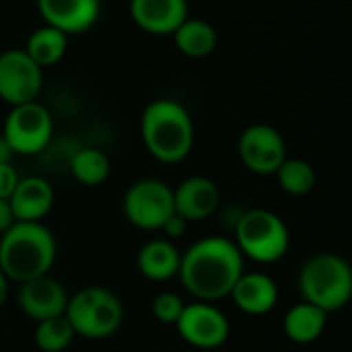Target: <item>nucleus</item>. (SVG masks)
<instances>
[{"label": "nucleus", "mask_w": 352, "mask_h": 352, "mask_svg": "<svg viewBox=\"0 0 352 352\" xmlns=\"http://www.w3.org/2000/svg\"><path fill=\"white\" fill-rule=\"evenodd\" d=\"M243 260L233 239L221 235L202 237L182 254L177 278L196 301L214 303L231 295L243 274Z\"/></svg>", "instance_id": "1"}, {"label": "nucleus", "mask_w": 352, "mask_h": 352, "mask_svg": "<svg viewBox=\"0 0 352 352\" xmlns=\"http://www.w3.org/2000/svg\"><path fill=\"white\" fill-rule=\"evenodd\" d=\"M142 142L151 157L173 165L184 161L194 148V122L190 111L175 99L151 101L140 118Z\"/></svg>", "instance_id": "2"}, {"label": "nucleus", "mask_w": 352, "mask_h": 352, "mask_svg": "<svg viewBox=\"0 0 352 352\" xmlns=\"http://www.w3.org/2000/svg\"><path fill=\"white\" fill-rule=\"evenodd\" d=\"M56 262V239L43 223L16 221L0 235V270L8 280L27 283L50 274Z\"/></svg>", "instance_id": "3"}, {"label": "nucleus", "mask_w": 352, "mask_h": 352, "mask_svg": "<svg viewBox=\"0 0 352 352\" xmlns=\"http://www.w3.org/2000/svg\"><path fill=\"white\" fill-rule=\"evenodd\" d=\"M297 289L303 301L324 309L340 311L352 297V268L338 254H316L299 270Z\"/></svg>", "instance_id": "4"}, {"label": "nucleus", "mask_w": 352, "mask_h": 352, "mask_svg": "<svg viewBox=\"0 0 352 352\" xmlns=\"http://www.w3.org/2000/svg\"><path fill=\"white\" fill-rule=\"evenodd\" d=\"M64 316L76 336L105 340L120 330L124 305L120 297L105 287H85L68 297Z\"/></svg>", "instance_id": "5"}, {"label": "nucleus", "mask_w": 352, "mask_h": 352, "mask_svg": "<svg viewBox=\"0 0 352 352\" xmlns=\"http://www.w3.org/2000/svg\"><path fill=\"white\" fill-rule=\"evenodd\" d=\"M235 245L243 258H250L256 264H274L289 252L291 235L276 212L252 208L243 212L235 225Z\"/></svg>", "instance_id": "6"}, {"label": "nucleus", "mask_w": 352, "mask_h": 352, "mask_svg": "<svg viewBox=\"0 0 352 352\" xmlns=\"http://www.w3.org/2000/svg\"><path fill=\"white\" fill-rule=\"evenodd\" d=\"M52 132V113L39 101L12 105L2 128V136L6 138L10 151L23 157L39 155L50 144Z\"/></svg>", "instance_id": "7"}, {"label": "nucleus", "mask_w": 352, "mask_h": 352, "mask_svg": "<svg viewBox=\"0 0 352 352\" xmlns=\"http://www.w3.org/2000/svg\"><path fill=\"white\" fill-rule=\"evenodd\" d=\"M122 208L132 227L161 231L163 223L175 212L173 188L161 179H138L126 190Z\"/></svg>", "instance_id": "8"}, {"label": "nucleus", "mask_w": 352, "mask_h": 352, "mask_svg": "<svg viewBox=\"0 0 352 352\" xmlns=\"http://www.w3.org/2000/svg\"><path fill=\"white\" fill-rule=\"evenodd\" d=\"M184 342L200 351H214L229 340L231 326L227 316L206 301L188 303L175 324Z\"/></svg>", "instance_id": "9"}, {"label": "nucleus", "mask_w": 352, "mask_h": 352, "mask_svg": "<svg viewBox=\"0 0 352 352\" xmlns=\"http://www.w3.org/2000/svg\"><path fill=\"white\" fill-rule=\"evenodd\" d=\"M43 87V68H39L25 50L12 47L0 54V99L21 105L37 101Z\"/></svg>", "instance_id": "10"}, {"label": "nucleus", "mask_w": 352, "mask_h": 352, "mask_svg": "<svg viewBox=\"0 0 352 352\" xmlns=\"http://www.w3.org/2000/svg\"><path fill=\"white\" fill-rule=\"evenodd\" d=\"M237 153L245 169L252 173L274 175L287 159V142L276 128L268 124H252L241 132Z\"/></svg>", "instance_id": "11"}, {"label": "nucleus", "mask_w": 352, "mask_h": 352, "mask_svg": "<svg viewBox=\"0 0 352 352\" xmlns=\"http://www.w3.org/2000/svg\"><path fill=\"white\" fill-rule=\"evenodd\" d=\"M66 303H68V295L64 287L50 274L21 283V289L16 293L19 309L33 322L62 316L66 309Z\"/></svg>", "instance_id": "12"}, {"label": "nucleus", "mask_w": 352, "mask_h": 352, "mask_svg": "<svg viewBox=\"0 0 352 352\" xmlns=\"http://www.w3.org/2000/svg\"><path fill=\"white\" fill-rule=\"evenodd\" d=\"M37 10L45 25L66 35H78L97 23L101 0H37Z\"/></svg>", "instance_id": "13"}, {"label": "nucleus", "mask_w": 352, "mask_h": 352, "mask_svg": "<svg viewBox=\"0 0 352 352\" xmlns=\"http://www.w3.org/2000/svg\"><path fill=\"white\" fill-rule=\"evenodd\" d=\"M219 204H221V192L217 184L204 175L186 177L173 190V208L188 223H196L212 217Z\"/></svg>", "instance_id": "14"}, {"label": "nucleus", "mask_w": 352, "mask_h": 352, "mask_svg": "<svg viewBox=\"0 0 352 352\" xmlns=\"http://www.w3.org/2000/svg\"><path fill=\"white\" fill-rule=\"evenodd\" d=\"M130 19L151 35H171L190 14L188 0H130Z\"/></svg>", "instance_id": "15"}, {"label": "nucleus", "mask_w": 352, "mask_h": 352, "mask_svg": "<svg viewBox=\"0 0 352 352\" xmlns=\"http://www.w3.org/2000/svg\"><path fill=\"white\" fill-rule=\"evenodd\" d=\"M14 221L41 223L54 206V188L39 175L19 179L14 192L8 198Z\"/></svg>", "instance_id": "16"}, {"label": "nucleus", "mask_w": 352, "mask_h": 352, "mask_svg": "<svg viewBox=\"0 0 352 352\" xmlns=\"http://www.w3.org/2000/svg\"><path fill=\"white\" fill-rule=\"evenodd\" d=\"M248 316H266L278 303V287L264 272H245L237 278L229 295Z\"/></svg>", "instance_id": "17"}, {"label": "nucleus", "mask_w": 352, "mask_h": 352, "mask_svg": "<svg viewBox=\"0 0 352 352\" xmlns=\"http://www.w3.org/2000/svg\"><path fill=\"white\" fill-rule=\"evenodd\" d=\"M182 254L169 239L146 241L136 256V266L140 274L155 283H165L177 276Z\"/></svg>", "instance_id": "18"}, {"label": "nucleus", "mask_w": 352, "mask_h": 352, "mask_svg": "<svg viewBox=\"0 0 352 352\" xmlns=\"http://www.w3.org/2000/svg\"><path fill=\"white\" fill-rule=\"evenodd\" d=\"M328 324V314L307 301L293 305L283 320L285 336L295 344H311L322 338Z\"/></svg>", "instance_id": "19"}, {"label": "nucleus", "mask_w": 352, "mask_h": 352, "mask_svg": "<svg viewBox=\"0 0 352 352\" xmlns=\"http://www.w3.org/2000/svg\"><path fill=\"white\" fill-rule=\"evenodd\" d=\"M175 47L188 58H206L217 47V31L210 23L202 19L188 16L173 33H171Z\"/></svg>", "instance_id": "20"}, {"label": "nucleus", "mask_w": 352, "mask_h": 352, "mask_svg": "<svg viewBox=\"0 0 352 352\" xmlns=\"http://www.w3.org/2000/svg\"><path fill=\"white\" fill-rule=\"evenodd\" d=\"M66 47H68V35L56 27L43 25V27H37L29 35L27 45H25V54L39 68H47V66L58 64L64 58Z\"/></svg>", "instance_id": "21"}, {"label": "nucleus", "mask_w": 352, "mask_h": 352, "mask_svg": "<svg viewBox=\"0 0 352 352\" xmlns=\"http://www.w3.org/2000/svg\"><path fill=\"white\" fill-rule=\"evenodd\" d=\"M274 175L278 179L280 190L291 196H307L318 184V173H316L314 165L303 159L287 157Z\"/></svg>", "instance_id": "22"}, {"label": "nucleus", "mask_w": 352, "mask_h": 352, "mask_svg": "<svg viewBox=\"0 0 352 352\" xmlns=\"http://www.w3.org/2000/svg\"><path fill=\"white\" fill-rule=\"evenodd\" d=\"M70 171L82 186H101L111 171L109 157L99 148H80L72 157Z\"/></svg>", "instance_id": "23"}, {"label": "nucleus", "mask_w": 352, "mask_h": 352, "mask_svg": "<svg viewBox=\"0 0 352 352\" xmlns=\"http://www.w3.org/2000/svg\"><path fill=\"white\" fill-rule=\"evenodd\" d=\"M74 336L76 334L64 314L37 322L33 332L35 346L41 352H64L72 344Z\"/></svg>", "instance_id": "24"}, {"label": "nucleus", "mask_w": 352, "mask_h": 352, "mask_svg": "<svg viewBox=\"0 0 352 352\" xmlns=\"http://www.w3.org/2000/svg\"><path fill=\"white\" fill-rule=\"evenodd\" d=\"M184 307H186L184 299L177 293H171V291L159 293L153 299V305H151L153 316L161 324H165V326H175L177 320H179V316H182V311H184Z\"/></svg>", "instance_id": "25"}, {"label": "nucleus", "mask_w": 352, "mask_h": 352, "mask_svg": "<svg viewBox=\"0 0 352 352\" xmlns=\"http://www.w3.org/2000/svg\"><path fill=\"white\" fill-rule=\"evenodd\" d=\"M19 173L10 163H0V198H10V194L14 192L16 184H19Z\"/></svg>", "instance_id": "26"}, {"label": "nucleus", "mask_w": 352, "mask_h": 352, "mask_svg": "<svg viewBox=\"0 0 352 352\" xmlns=\"http://www.w3.org/2000/svg\"><path fill=\"white\" fill-rule=\"evenodd\" d=\"M188 221L186 219H182L177 212H173L165 223H163V227H161V231L165 233V237L171 241V239H179V237H184L186 235V231H188Z\"/></svg>", "instance_id": "27"}, {"label": "nucleus", "mask_w": 352, "mask_h": 352, "mask_svg": "<svg viewBox=\"0 0 352 352\" xmlns=\"http://www.w3.org/2000/svg\"><path fill=\"white\" fill-rule=\"evenodd\" d=\"M14 223H16V221H14L10 202H8L6 198H0V235H2L4 231H8Z\"/></svg>", "instance_id": "28"}, {"label": "nucleus", "mask_w": 352, "mask_h": 352, "mask_svg": "<svg viewBox=\"0 0 352 352\" xmlns=\"http://www.w3.org/2000/svg\"><path fill=\"white\" fill-rule=\"evenodd\" d=\"M14 157V153L10 151V146H8V142H6V138L0 134V163H10V159Z\"/></svg>", "instance_id": "29"}, {"label": "nucleus", "mask_w": 352, "mask_h": 352, "mask_svg": "<svg viewBox=\"0 0 352 352\" xmlns=\"http://www.w3.org/2000/svg\"><path fill=\"white\" fill-rule=\"evenodd\" d=\"M6 297H8V278H6L4 272L0 270V307L4 305Z\"/></svg>", "instance_id": "30"}]
</instances>
